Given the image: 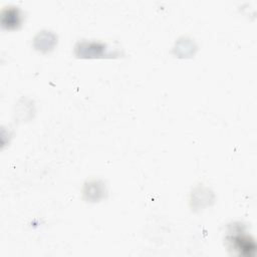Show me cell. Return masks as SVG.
<instances>
[{"label": "cell", "instance_id": "cell-1", "mask_svg": "<svg viewBox=\"0 0 257 257\" xmlns=\"http://www.w3.org/2000/svg\"><path fill=\"white\" fill-rule=\"evenodd\" d=\"M105 45L95 42H81L78 43L75 47L76 55L79 57H97L105 53Z\"/></svg>", "mask_w": 257, "mask_h": 257}, {"label": "cell", "instance_id": "cell-2", "mask_svg": "<svg viewBox=\"0 0 257 257\" xmlns=\"http://www.w3.org/2000/svg\"><path fill=\"white\" fill-rule=\"evenodd\" d=\"M229 242L232 244V247L239 251L240 254H250V251H254L255 244L253 240H250L246 235H232L229 238Z\"/></svg>", "mask_w": 257, "mask_h": 257}, {"label": "cell", "instance_id": "cell-3", "mask_svg": "<svg viewBox=\"0 0 257 257\" xmlns=\"http://www.w3.org/2000/svg\"><path fill=\"white\" fill-rule=\"evenodd\" d=\"M103 193H105V190L102 184L96 181L89 182L84 189V195L86 196L87 200H90L92 202L98 201L100 198H102L104 196Z\"/></svg>", "mask_w": 257, "mask_h": 257}, {"label": "cell", "instance_id": "cell-4", "mask_svg": "<svg viewBox=\"0 0 257 257\" xmlns=\"http://www.w3.org/2000/svg\"><path fill=\"white\" fill-rule=\"evenodd\" d=\"M20 24V15L17 9L7 10L2 17V25L7 29H15Z\"/></svg>", "mask_w": 257, "mask_h": 257}, {"label": "cell", "instance_id": "cell-5", "mask_svg": "<svg viewBox=\"0 0 257 257\" xmlns=\"http://www.w3.org/2000/svg\"><path fill=\"white\" fill-rule=\"evenodd\" d=\"M53 35L49 34V33H42L39 34L36 38H35V47L38 50L41 51H49L50 49H52L54 43H55V38L47 41V39L51 38Z\"/></svg>", "mask_w": 257, "mask_h": 257}]
</instances>
